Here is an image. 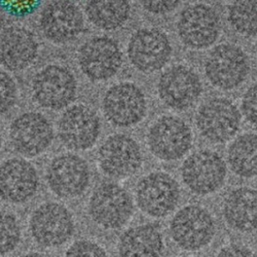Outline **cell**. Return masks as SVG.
Masks as SVG:
<instances>
[{
    "label": "cell",
    "instance_id": "6da1fadb",
    "mask_svg": "<svg viewBox=\"0 0 257 257\" xmlns=\"http://www.w3.org/2000/svg\"><path fill=\"white\" fill-rule=\"evenodd\" d=\"M205 75L214 88L231 91L242 85L251 71L249 57L235 45L221 44L214 48L205 61Z\"/></svg>",
    "mask_w": 257,
    "mask_h": 257
},
{
    "label": "cell",
    "instance_id": "7a4b0ae2",
    "mask_svg": "<svg viewBox=\"0 0 257 257\" xmlns=\"http://www.w3.org/2000/svg\"><path fill=\"white\" fill-rule=\"evenodd\" d=\"M31 93L34 101L42 108H66L76 97V78L68 68L51 64L34 75Z\"/></svg>",
    "mask_w": 257,
    "mask_h": 257
},
{
    "label": "cell",
    "instance_id": "3957f363",
    "mask_svg": "<svg viewBox=\"0 0 257 257\" xmlns=\"http://www.w3.org/2000/svg\"><path fill=\"white\" fill-rule=\"evenodd\" d=\"M147 145L151 153L162 161L172 162L183 158L194 141L190 126L175 115H164L148 128Z\"/></svg>",
    "mask_w": 257,
    "mask_h": 257
},
{
    "label": "cell",
    "instance_id": "277c9868",
    "mask_svg": "<svg viewBox=\"0 0 257 257\" xmlns=\"http://www.w3.org/2000/svg\"><path fill=\"white\" fill-rule=\"evenodd\" d=\"M239 108L230 100L214 97L204 102L196 114L200 134L211 143L221 144L232 139L241 126Z\"/></svg>",
    "mask_w": 257,
    "mask_h": 257
},
{
    "label": "cell",
    "instance_id": "5b68a950",
    "mask_svg": "<svg viewBox=\"0 0 257 257\" xmlns=\"http://www.w3.org/2000/svg\"><path fill=\"white\" fill-rule=\"evenodd\" d=\"M176 29L180 41L186 48L205 50L215 44L220 35V18L208 5H191L180 13Z\"/></svg>",
    "mask_w": 257,
    "mask_h": 257
},
{
    "label": "cell",
    "instance_id": "8992f818",
    "mask_svg": "<svg viewBox=\"0 0 257 257\" xmlns=\"http://www.w3.org/2000/svg\"><path fill=\"white\" fill-rule=\"evenodd\" d=\"M71 212L60 203L49 202L38 206L29 220L32 239L40 246L55 248L65 244L74 232Z\"/></svg>",
    "mask_w": 257,
    "mask_h": 257
},
{
    "label": "cell",
    "instance_id": "52a82bcc",
    "mask_svg": "<svg viewBox=\"0 0 257 257\" xmlns=\"http://www.w3.org/2000/svg\"><path fill=\"white\" fill-rule=\"evenodd\" d=\"M133 212L132 197L115 183H103L97 186L89 201L92 220L106 229L122 227L131 219Z\"/></svg>",
    "mask_w": 257,
    "mask_h": 257
},
{
    "label": "cell",
    "instance_id": "ba28073f",
    "mask_svg": "<svg viewBox=\"0 0 257 257\" xmlns=\"http://www.w3.org/2000/svg\"><path fill=\"white\" fill-rule=\"evenodd\" d=\"M172 53L170 38L157 28L137 30L128 40L126 50L132 66L144 74H153L163 69Z\"/></svg>",
    "mask_w": 257,
    "mask_h": 257
},
{
    "label": "cell",
    "instance_id": "9c48e42d",
    "mask_svg": "<svg viewBox=\"0 0 257 257\" xmlns=\"http://www.w3.org/2000/svg\"><path fill=\"white\" fill-rule=\"evenodd\" d=\"M77 59L81 72L95 82L112 78L122 65L119 45L108 36H96L83 42L78 50Z\"/></svg>",
    "mask_w": 257,
    "mask_h": 257
},
{
    "label": "cell",
    "instance_id": "30bf717a",
    "mask_svg": "<svg viewBox=\"0 0 257 257\" xmlns=\"http://www.w3.org/2000/svg\"><path fill=\"white\" fill-rule=\"evenodd\" d=\"M105 117L111 124L128 127L139 123L147 111L144 92L137 84L128 81L113 84L102 100Z\"/></svg>",
    "mask_w": 257,
    "mask_h": 257
},
{
    "label": "cell",
    "instance_id": "8fae6325",
    "mask_svg": "<svg viewBox=\"0 0 257 257\" xmlns=\"http://www.w3.org/2000/svg\"><path fill=\"white\" fill-rule=\"evenodd\" d=\"M170 231L178 247L186 251H197L211 243L216 226L205 208L189 205L175 214L171 221Z\"/></svg>",
    "mask_w": 257,
    "mask_h": 257
},
{
    "label": "cell",
    "instance_id": "7c38bea8",
    "mask_svg": "<svg viewBox=\"0 0 257 257\" xmlns=\"http://www.w3.org/2000/svg\"><path fill=\"white\" fill-rule=\"evenodd\" d=\"M98 165L110 178L124 179L136 174L143 163L138 142L127 135L115 134L107 138L99 148Z\"/></svg>",
    "mask_w": 257,
    "mask_h": 257
},
{
    "label": "cell",
    "instance_id": "4fadbf2b",
    "mask_svg": "<svg viewBox=\"0 0 257 257\" xmlns=\"http://www.w3.org/2000/svg\"><path fill=\"white\" fill-rule=\"evenodd\" d=\"M181 177L194 194L210 195L223 185L226 178V165L217 153L202 149L184 161Z\"/></svg>",
    "mask_w": 257,
    "mask_h": 257
},
{
    "label": "cell",
    "instance_id": "5bb4252c",
    "mask_svg": "<svg viewBox=\"0 0 257 257\" xmlns=\"http://www.w3.org/2000/svg\"><path fill=\"white\" fill-rule=\"evenodd\" d=\"M203 93L198 73L185 65H175L164 71L158 81V95L171 109L186 110L194 106Z\"/></svg>",
    "mask_w": 257,
    "mask_h": 257
},
{
    "label": "cell",
    "instance_id": "9a60e30c",
    "mask_svg": "<svg viewBox=\"0 0 257 257\" xmlns=\"http://www.w3.org/2000/svg\"><path fill=\"white\" fill-rule=\"evenodd\" d=\"M54 140L51 121L39 112L29 111L16 117L10 126V141L15 151L28 158L46 153Z\"/></svg>",
    "mask_w": 257,
    "mask_h": 257
},
{
    "label": "cell",
    "instance_id": "2e32d148",
    "mask_svg": "<svg viewBox=\"0 0 257 257\" xmlns=\"http://www.w3.org/2000/svg\"><path fill=\"white\" fill-rule=\"evenodd\" d=\"M180 189L177 181L167 173L154 172L139 180L136 186V202L147 215L167 216L178 205Z\"/></svg>",
    "mask_w": 257,
    "mask_h": 257
},
{
    "label": "cell",
    "instance_id": "e0dca14e",
    "mask_svg": "<svg viewBox=\"0 0 257 257\" xmlns=\"http://www.w3.org/2000/svg\"><path fill=\"white\" fill-rule=\"evenodd\" d=\"M100 133L99 116L85 105L68 107L58 121V137L70 151L82 152L93 147Z\"/></svg>",
    "mask_w": 257,
    "mask_h": 257
},
{
    "label": "cell",
    "instance_id": "ac0fdd59",
    "mask_svg": "<svg viewBox=\"0 0 257 257\" xmlns=\"http://www.w3.org/2000/svg\"><path fill=\"white\" fill-rule=\"evenodd\" d=\"M47 181L57 197L77 198L87 190L90 184L91 170L88 163L77 155H60L48 167Z\"/></svg>",
    "mask_w": 257,
    "mask_h": 257
},
{
    "label": "cell",
    "instance_id": "d6986e66",
    "mask_svg": "<svg viewBox=\"0 0 257 257\" xmlns=\"http://www.w3.org/2000/svg\"><path fill=\"white\" fill-rule=\"evenodd\" d=\"M39 27L53 44H69L81 34L84 19L80 9L72 2L53 0L42 10Z\"/></svg>",
    "mask_w": 257,
    "mask_h": 257
},
{
    "label": "cell",
    "instance_id": "ffe728a7",
    "mask_svg": "<svg viewBox=\"0 0 257 257\" xmlns=\"http://www.w3.org/2000/svg\"><path fill=\"white\" fill-rule=\"evenodd\" d=\"M39 186L36 168L27 160L13 158L0 164V199L23 204L32 199Z\"/></svg>",
    "mask_w": 257,
    "mask_h": 257
},
{
    "label": "cell",
    "instance_id": "44dd1931",
    "mask_svg": "<svg viewBox=\"0 0 257 257\" xmlns=\"http://www.w3.org/2000/svg\"><path fill=\"white\" fill-rule=\"evenodd\" d=\"M38 55V42L28 29L12 26L0 32V65L10 71H22Z\"/></svg>",
    "mask_w": 257,
    "mask_h": 257
},
{
    "label": "cell",
    "instance_id": "7402d4cb",
    "mask_svg": "<svg viewBox=\"0 0 257 257\" xmlns=\"http://www.w3.org/2000/svg\"><path fill=\"white\" fill-rule=\"evenodd\" d=\"M222 214L226 223L235 230L257 229V190L241 187L230 191L223 202Z\"/></svg>",
    "mask_w": 257,
    "mask_h": 257
},
{
    "label": "cell",
    "instance_id": "603a6c76",
    "mask_svg": "<svg viewBox=\"0 0 257 257\" xmlns=\"http://www.w3.org/2000/svg\"><path fill=\"white\" fill-rule=\"evenodd\" d=\"M119 257H161L164 240L154 225L142 224L125 230L118 241Z\"/></svg>",
    "mask_w": 257,
    "mask_h": 257
},
{
    "label": "cell",
    "instance_id": "cb8c5ba5",
    "mask_svg": "<svg viewBox=\"0 0 257 257\" xmlns=\"http://www.w3.org/2000/svg\"><path fill=\"white\" fill-rule=\"evenodd\" d=\"M85 16L101 30H115L125 24L131 14L130 0H87Z\"/></svg>",
    "mask_w": 257,
    "mask_h": 257
},
{
    "label": "cell",
    "instance_id": "d4e9b609",
    "mask_svg": "<svg viewBox=\"0 0 257 257\" xmlns=\"http://www.w3.org/2000/svg\"><path fill=\"white\" fill-rule=\"evenodd\" d=\"M227 161L232 172L240 177L257 176V134L246 133L235 138L228 147Z\"/></svg>",
    "mask_w": 257,
    "mask_h": 257
},
{
    "label": "cell",
    "instance_id": "484cf974",
    "mask_svg": "<svg viewBox=\"0 0 257 257\" xmlns=\"http://www.w3.org/2000/svg\"><path fill=\"white\" fill-rule=\"evenodd\" d=\"M227 20L238 34L257 36V0H231L227 8Z\"/></svg>",
    "mask_w": 257,
    "mask_h": 257
},
{
    "label": "cell",
    "instance_id": "4316f807",
    "mask_svg": "<svg viewBox=\"0 0 257 257\" xmlns=\"http://www.w3.org/2000/svg\"><path fill=\"white\" fill-rule=\"evenodd\" d=\"M21 241V226L13 213L0 210V255L13 252Z\"/></svg>",
    "mask_w": 257,
    "mask_h": 257
},
{
    "label": "cell",
    "instance_id": "83f0119b",
    "mask_svg": "<svg viewBox=\"0 0 257 257\" xmlns=\"http://www.w3.org/2000/svg\"><path fill=\"white\" fill-rule=\"evenodd\" d=\"M42 0H0V10L12 18L23 19L36 13Z\"/></svg>",
    "mask_w": 257,
    "mask_h": 257
},
{
    "label": "cell",
    "instance_id": "f1b7e54d",
    "mask_svg": "<svg viewBox=\"0 0 257 257\" xmlns=\"http://www.w3.org/2000/svg\"><path fill=\"white\" fill-rule=\"evenodd\" d=\"M18 100V87L13 76L0 70V114L9 112Z\"/></svg>",
    "mask_w": 257,
    "mask_h": 257
},
{
    "label": "cell",
    "instance_id": "f546056e",
    "mask_svg": "<svg viewBox=\"0 0 257 257\" xmlns=\"http://www.w3.org/2000/svg\"><path fill=\"white\" fill-rule=\"evenodd\" d=\"M64 257H108V254L93 241L79 240L67 249Z\"/></svg>",
    "mask_w": 257,
    "mask_h": 257
},
{
    "label": "cell",
    "instance_id": "4dcf8cb0",
    "mask_svg": "<svg viewBox=\"0 0 257 257\" xmlns=\"http://www.w3.org/2000/svg\"><path fill=\"white\" fill-rule=\"evenodd\" d=\"M241 109L245 118L257 127V82L249 87L243 95Z\"/></svg>",
    "mask_w": 257,
    "mask_h": 257
},
{
    "label": "cell",
    "instance_id": "1f68e13d",
    "mask_svg": "<svg viewBox=\"0 0 257 257\" xmlns=\"http://www.w3.org/2000/svg\"><path fill=\"white\" fill-rule=\"evenodd\" d=\"M140 6L149 14L163 16L173 12L181 0H138Z\"/></svg>",
    "mask_w": 257,
    "mask_h": 257
},
{
    "label": "cell",
    "instance_id": "d6a6232c",
    "mask_svg": "<svg viewBox=\"0 0 257 257\" xmlns=\"http://www.w3.org/2000/svg\"><path fill=\"white\" fill-rule=\"evenodd\" d=\"M216 257H255V255L244 246L229 245L221 249Z\"/></svg>",
    "mask_w": 257,
    "mask_h": 257
},
{
    "label": "cell",
    "instance_id": "836d02e7",
    "mask_svg": "<svg viewBox=\"0 0 257 257\" xmlns=\"http://www.w3.org/2000/svg\"><path fill=\"white\" fill-rule=\"evenodd\" d=\"M20 257H46V256H44L40 253H37V252H29V253L21 255Z\"/></svg>",
    "mask_w": 257,
    "mask_h": 257
},
{
    "label": "cell",
    "instance_id": "e575fe53",
    "mask_svg": "<svg viewBox=\"0 0 257 257\" xmlns=\"http://www.w3.org/2000/svg\"><path fill=\"white\" fill-rule=\"evenodd\" d=\"M2 144H3V134H2V130H0V148H2Z\"/></svg>",
    "mask_w": 257,
    "mask_h": 257
}]
</instances>
